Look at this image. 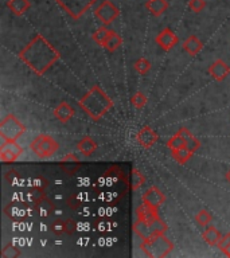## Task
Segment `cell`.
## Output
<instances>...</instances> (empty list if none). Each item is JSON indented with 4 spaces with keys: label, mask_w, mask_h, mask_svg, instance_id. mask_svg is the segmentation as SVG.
Instances as JSON below:
<instances>
[{
    "label": "cell",
    "mask_w": 230,
    "mask_h": 258,
    "mask_svg": "<svg viewBox=\"0 0 230 258\" xmlns=\"http://www.w3.org/2000/svg\"><path fill=\"white\" fill-rule=\"evenodd\" d=\"M202 42L198 39V37L195 35H190L189 38L186 39V42L183 43V50L186 51L189 55H196L202 50Z\"/></svg>",
    "instance_id": "obj_20"
},
{
    "label": "cell",
    "mask_w": 230,
    "mask_h": 258,
    "mask_svg": "<svg viewBox=\"0 0 230 258\" xmlns=\"http://www.w3.org/2000/svg\"><path fill=\"white\" fill-rule=\"evenodd\" d=\"M155 40H156L157 46L162 50H164V51H170V50L179 42V39H178L175 33H174L171 29H168V27L162 30V31L156 35V39H155Z\"/></svg>",
    "instance_id": "obj_9"
},
{
    "label": "cell",
    "mask_w": 230,
    "mask_h": 258,
    "mask_svg": "<svg viewBox=\"0 0 230 258\" xmlns=\"http://www.w3.org/2000/svg\"><path fill=\"white\" fill-rule=\"evenodd\" d=\"M74 114H76V111L73 109V107H70V105H69L68 103H65V101H62V103L59 104L58 107L54 109V117L61 122H64V124L65 122L70 121V120L73 118Z\"/></svg>",
    "instance_id": "obj_15"
},
{
    "label": "cell",
    "mask_w": 230,
    "mask_h": 258,
    "mask_svg": "<svg viewBox=\"0 0 230 258\" xmlns=\"http://www.w3.org/2000/svg\"><path fill=\"white\" fill-rule=\"evenodd\" d=\"M206 7L205 0H190L189 1V8L195 14H199L201 11H203V8Z\"/></svg>",
    "instance_id": "obj_35"
},
{
    "label": "cell",
    "mask_w": 230,
    "mask_h": 258,
    "mask_svg": "<svg viewBox=\"0 0 230 258\" xmlns=\"http://www.w3.org/2000/svg\"><path fill=\"white\" fill-rule=\"evenodd\" d=\"M30 1L29 0H8L7 1V7H8V10L12 12L14 15H23L26 11L30 8Z\"/></svg>",
    "instance_id": "obj_21"
},
{
    "label": "cell",
    "mask_w": 230,
    "mask_h": 258,
    "mask_svg": "<svg viewBox=\"0 0 230 258\" xmlns=\"http://www.w3.org/2000/svg\"><path fill=\"white\" fill-rule=\"evenodd\" d=\"M55 1L69 16L78 20L86 11L93 7L97 0H55Z\"/></svg>",
    "instance_id": "obj_6"
},
{
    "label": "cell",
    "mask_w": 230,
    "mask_h": 258,
    "mask_svg": "<svg viewBox=\"0 0 230 258\" xmlns=\"http://www.w3.org/2000/svg\"><path fill=\"white\" fill-rule=\"evenodd\" d=\"M199 147H201V142H199V139H196L191 135L190 137H187L186 139V148L192 153H195L198 149H199Z\"/></svg>",
    "instance_id": "obj_33"
},
{
    "label": "cell",
    "mask_w": 230,
    "mask_h": 258,
    "mask_svg": "<svg viewBox=\"0 0 230 258\" xmlns=\"http://www.w3.org/2000/svg\"><path fill=\"white\" fill-rule=\"evenodd\" d=\"M20 254L22 253H20L19 249H16L15 246H11V245H8V246H5V248L3 249V252H1V257L14 258V257H19Z\"/></svg>",
    "instance_id": "obj_34"
},
{
    "label": "cell",
    "mask_w": 230,
    "mask_h": 258,
    "mask_svg": "<svg viewBox=\"0 0 230 258\" xmlns=\"http://www.w3.org/2000/svg\"><path fill=\"white\" fill-rule=\"evenodd\" d=\"M136 214H137V218H142V220L147 221V222H150V223H151L152 221H155L156 218H159L156 207H152V206L147 205V203H144V202H143L142 205L136 209Z\"/></svg>",
    "instance_id": "obj_16"
},
{
    "label": "cell",
    "mask_w": 230,
    "mask_h": 258,
    "mask_svg": "<svg viewBox=\"0 0 230 258\" xmlns=\"http://www.w3.org/2000/svg\"><path fill=\"white\" fill-rule=\"evenodd\" d=\"M209 74L214 81H224L226 77H229L230 66L226 65L222 59H217L216 62H213L209 68Z\"/></svg>",
    "instance_id": "obj_12"
},
{
    "label": "cell",
    "mask_w": 230,
    "mask_h": 258,
    "mask_svg": "<svg viewBox=\"0 0 230 258\" xmlns=\"http://www.w3.org/2000/svg\"><path fill=\"white\" fill-rule=\"evenodd\" d=\"M121 44H122L121 35L117 34L116 31L111 30L109 37H108V39H107L105 44H104V47L108 50V51H111V53H113V51H116V50L121 46Z\"/></svg>",
    "instance_id": "obj_22"
},
{
    "label": "cell",
    "mask_w": 230,
    "mask_h": 258,
    "mask_svg": "<svg viewBox=\"0 0 230 258\" xmlns=\"http://www.w3.org/2000/svg\"><path fill=\"white\" fill-rule=\"evenodd\" d=\"M146 183V178L143 175L140 171L137 170V168H133L132 170V188L133 191H136L137 188H140L143 184Z\"/></svg>",
    "instance_id": "obj_27"
},
{
    "label": "cell",
    "mask_w": 230,
    "mask_h": 258,
    "mask_svg": "<svg viewBox=\"0 0 230 258\" xmlns=\"http://www.w3.org/2000/svg\"><path fill=\"white\" fill-rule=\"evenodd\" d=\"M151 227H152V231H153L155 235L166 234V231L168 230V226H167V223L166 222H163L160 218H156L155 221H152Z\"/></svg>",
    "instance_id": "obj_28"
},
{
    "label": "cell",
    "mask_w": 230,
    "mask_h": 258,
    "mask_svg": "<svg viewBox=\"0 0 230 258\" xmlns=\"http://www.w3.org/2000/svg\"><path fill=\"white\" fill-rule=\"evenodd\" d=\"M77 149H78L83 156H92L94 152L97 151V143L94 142L92 137L85 136L77 144Z\"/></svg>",
    "instance_id": "obj_17"
},
{
    "label": "cell",
    "mask_w": 230,
    "mask_h": 258,
    "mask_svg": "<svg viewBox=\"0 0 230 258\" xmlns=\"http://www.w3.org/2000/svg\"><path fill=\"white\" fill-rule=\"evenodd\" d=\"M229 245H230V233H228V234H225L224 237H221L220 242L217 244V246H218V249H220L221 252L224 253Z\"/></svg>",
    "instance_id": "obj_36"
},
{
    "label": "cell",
    "mask_w": 230,
    "mask_h": 258,
    "mask_svg": "<svg viewBox=\"0 0 230 258\" xmlns=\"http://www.w3.org/2000/svg\"><path fill=\"white\" fill-rule=\"evenodd\" d=\"M142 199L144 203H147V205L152 206V207L159 209V207L166 202V195L163 194L162 191L159 190L156 185H151V187L144 192Z\"/></svg>",
    "instance_id": "obj_10"
},
{
    "label": "cell",
    "mask_w": 230,
    "mask_h": 258,
    "mask_svg": "<svg viewBox=\"0 0 230 258\" xmlns=\"http://www.w3.org/2000/svg\"><path fill=\"white\" fill-rule=\"evenodd\" d=\"M81 167V163H79V159L76 156V153L70 152L68 155H65L61 160V168L68 174V175H73L76 174L78 168Z\"/></svg>",
    "instance_id": "obj_13"
},
{
    "label": "cell",
    "mask_w": 230,
    "mask_h": 258,
    "mask_svg": "<svg viewBox=\"0 0 230 258\" xmlns=\"http://www.w3.org/2000/svg\"><path fill=\"white\" fill-rule=\"evenodd\" d=\"M221 237H222V235H221L220 231H218L214 226H209V227L205 230V233H203L205 242L207 245H210V246H216V245L220 242Z\"/></svg>",
    "instance_id": "obj_23"
},
{
    "label": "cell",
    "mask_w": 230,
    "mask_h": 258,
    "mask_svg": "<svg viewBox=\"0 0 230 258\" xmlns=\"http://www.w3.org/2000/svg\"><path fill=\"white\" fill-rule=\"evenodd\" d=\"M146 8L153 16H160L168 8V1L167 0H148L146 3Z\"/></svg>",
    "instance_id": "obj_18"
},
{
    "label": "cell",
    "mask_w": 230,
    "mask_h": 258,
    "mask_svg": "<svg viewBox=\"0 0 230 258\" xmlns=\"http://www.w3.org/2000/svg\"><path fill=\"white\" fill-rule=\"evenodd\" d=\"M59 53L40 34L30 42L19 53V58L29 66L37 75H43L59 59Z\"/></svg>",
    "instance_id": "obj_1"
},
{
    "label": "cell",
    "mask_w": 230,
    "mask_h": 258,
    "mask_svg": "<svg viewBox=\"0 0 230 258\" xmlns=\"http://www.w3.org/2000/svg\"><path fill=\"white\" fill-rule=\"evenodd\" d=\"M65 224H66V234H74L76 233V229H77V224L73 220H66L65 221Z\"/></svg>",
    "instance_id": "obj_37"
},
{
    "label": "cell",
    "mask_w": 230,
    "mask_h": 258,
    "mask_svg": "<svg viewBox=\"0 0 230 258\" xmlns=\"http://www.w3.org/2000/svg\"><path fill=\"white\" fill-rule=\"evenodd\" d=\"M22 153H23V148L16 143V140L4 142L0 147V160L4 163H14Z\"/></svg>",
    "instance_id": "obj_8"
},
{
    "label": "cell",
    "mask_w": 230,
    "mask_h": 258,
    "mask_svg": "<svg viewBox=\"0 0 230 258\" xmlns=\"http://www.w3.org/2000/svg\"><path fill=\"white\" fill-rule=\"evenodd\" d=\"M118 15H120V10L111 0H104L103 3L94 10V16L98 20H101L104 26H109L113 23L118 18Z\"/></svg>",
    "instance_id": "obj_7"
},
{
    "label": "cell",
    "mask_w": 230,
    "mask_h": 258,
    "mask_svg": "<svg viewBox=\"0 0 230 258\" xmlns=\"http://www.w3.org/2000/svg\"><path fill=\"white\" fill-rule=\"evenodd\" d=\"M195 221L198 222V224H201V226H209L210 224V222L213 221V217H211V214L207 211V210H201L198 214L195 215Z\"/></svg>",
    "instance_id": "obj_29"
},
{
    "label": "cell",
    "mask_w": 230,
    "mask_h": 258,
    "mask_svg": "<svg viewBox=\"0 0 230 258\" xmlns=\"http://www.w3.org/2000/svg\"><path fill=\"white\" fill-rule=\"evenodd\" d=\"M25 132L26 127L14 114H8L0 124V137H1L3 143L8 142V140H11V142L18 140Z\"/></svg>",
    "instance_id": "obj_5"
},
{
    "label": "cell",
    "mask_w": 230,
    "mask_h": 258,
    "mask_svg": "<svg viewBox=\"0 0 230 258\" xmlns=\"http://www.w3.org/2000/svg\"><path fill=\"white\" fill-rule=\"evenodd\" d=\"M152 65L151 62L146 58H140L137 59L136 62H135V69H136V72L139 74H146L148 73L150 70H151Z\"/></svg>",
    "instance_id": "obj_30"
},
{
    "label": "cell",
    "mask_w": 230,
    "mask_h": 258,
    "mask_svg": "<svg viewBox=\"0 0 230 258\" xmlns=\"http://www.w3.org/2000/svg\"><path fill=\"white\" fill-rule=\"evenodd\" d=\"M136 139L137 143H139L143 148L148 149V148H151V147L159 140V136H157L156 132L153 131L151 127L146 125V127H143L140 131L137 132Z\"/></svg>",
    "instance_id": "obj_11"
},
{
    "label": "cell",
    "mask_w": 230,
    "mask_h": 258,
    "mask_svg": "<svg viewBox=\"0 0 230 258\" xmlns=\"http://www.w3.org/2000/svg\"><path fill=\"white\" fill-rule=\"evenodd\" d=\"M109 33H111V30H108L107 27H101V29H98L94 31L93 35H92V38H93V40L96 42V43L104 47V44H105V42H107V39H108L109 37Z\"/></svg>",
    "instance_id": "obj_25"
},
{
    "label": "cell",
    "mask_w": 230,
    "mask_h": 258,
    "mask_svg": "<svg viewBox=\"0 0 230 258\" xmlns=\"http://www.w3.org/2000/svg\"><path fill=\"white\" fill-rule=\"evenodd\" d=\"M140 249L147 254L148 257L160 258L167 257L168 254L171 253L172 249H174V244L167 238L164 234H160V235L152 237L151 239L143 241Z\"/></svg>",
    "instance_id": "obj_3"
},
{
    "label": "cell",
    "mask_w": 230,
    "mask_h": 258,
    "mask_svg": "<svg viewBox=\"0 0 230 258\" xmlns=\"http://www.w3.org/2000/svg\"><path fill=\"white\" fill-rule=\"evenodd\" d=\"M79 107L92 120L98 121L105 113H108L112 109L113 101L112 98L104 92L103 88L96 85L79 100Z\"/></svg>",
    "instance_id": "obj_2"
},
{
    "label": "cell",
    "mask_w": 230,
    "mask_h": 258,
    "mask_svg": "<svg viewBox=\"0 0 230 258\" xmlns=\"http://www.w3.org/2000/svg\"><path fill=\"white\" fill-rule=\"evenodd\" d=\"M226 181H228L230 183V170L228 171V172H226Z\"/></svg>",
    "instance_id": "obj_39"
},
{
    "label": "cell",
    "mask_w": 230,
    "mask_h": 258,
    "mask_svg": "<svg viewBox=\"0 0 230 258\" xmlns=\"http://www.w3.org/2000/svg\"><path fill=\"white\" fill-rule=\"evenodd\" d=\"M30 149L39 159H47L58 152L59 144L54 137L49 136V135H39L31 142Z\"/></svg>",
    "instance_id": "obj_4"
},
{
    "label": "cell",
    "mask_w": 230,
    "mask_h": 258,
    "mask_svg": "<svg viewBox=\"0 0 230 258\" xmlns=\"http://www.w3.org/2000/svg\"><path fill=\"white\" fill-rule=\"evenodd\" d=\"M167 147L170 148V151L175 152L178 149H182V148H185L186 147V139L182 136L179 132H176L175 135L167 142Z\"/></svg>",
    "instance_id": "obj_24"
},
{
    "label": "cell",
    "mask_w": 230,
    "mask_h": 258,
    "mask_svg": "<svg viewBox=\"0 0 230 258\" xmlns=\"http://www.w3.org/2000/svg\"><path fill=\"white\" fill-rule=\"evenodd\" d=\"M133 231L143 239V241H147L151 239L152 237H155V234L152 231L151 223L147 221L142 220V218H137V221L133 223Z\"/></svg>",
    "instance_id": "obj_14"
},
{
    "label": "cell",
    "mask_w": 230,
    "mask_h": 258,
    "mask_svg": "<svg viewBox=\"0 0 230 258\" xmlns=\"http://www.w3.org/2000/svg\"><path fill=\"white\" fill-rule=\"evenodd\" d=\"M35 205V210H37V213L39 214V217L42 218H47L50 215L53 214V211H54V205H53V202L49 199V198H42L40 200H38Z\"/></svg>",
    "instance_id": "obj_19"
},
{
    "label": "cell",
    "mask_w": 230,
    "mask_h": 258,
    "mask_svg": "<svg viewBox=\"0 0 230 258\" xmlns=\"http://www.w3.org/2000/svg\"><path fill=\"white\" fill-rule=\"evenodd\" d=\"M51 231L55 234V235H62V234L66 233V224H65V221L62 220H55L53 223H51Z\"/></svg>",
    "instance_id": "obj_32"
},
{
    "label": "cell",
    "mask_w": 230,
    "mask_h": 258,
    "mask_svg": "<svg viewBox=\"0 0 230 258\" xmlns=\"http://www.w3.org/2000/svg\"><path fill=\"white\" fill-rule=\"evenodd\" d=\"M224 254H226L228 257H230V245H229V246H228V248H226V250H225V252H224Z\"/></svg>",
    "instance_id": "obj_38"
},
{
    "label": "cell",
    "mask_w": 230,
    "mask_h": 258,
    "mask_svg": "<svg viewBox=\"0 0 230 258\" xmlns=\"http://www.w3.org/2000/svg\"><path fill=\"white\" fill-rule=\"evenodd\" d=\"M131 103L136 109H143V108L146 107V104H147V97L143 94L142 92H137L132 98H131Z\"/></svg>",
    "instance_id": "obj_31"
},
{
    "label": "cell",
    "mask_w": 230,
    "mask_h": 258,
    "mask_svg": "<svg viewBox=\"0 0 230 258\" xmlns=\"http://www.w3.org/2000/svg\"><path fill=\"white\" fill-rule=\"evenodd\" d=\"M192 155H194V153L189 151L186 147L182 148V149H178V151L172 152V157H174L179 164H185V163H187V161L190 160V157Z\"/></svg>",
    "instance_id": "obj_26"
}]
</instances>
